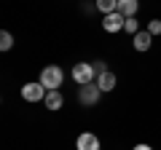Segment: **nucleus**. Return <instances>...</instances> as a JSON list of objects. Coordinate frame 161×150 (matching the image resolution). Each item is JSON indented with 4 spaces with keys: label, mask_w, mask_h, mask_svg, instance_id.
<instances>
[{
    "label": "nucleus",
    "mask_w": 161,
    "mask_h": 150,
    "mask_svg": "<svg viewBox=\"0 0 161 150\" xmlns=\"http://www.w3.org/2000/svg\"><path fill=\"white\" fill-rule=\"evenodd\" d=\"M64 81V72L59 64H48V67H43V72H40V83L48 88V91H57L59 86H62Z\"/></svg>",
    "instance_id": "1"
},
{
    "label": "nucleus",
    "mask_w": 161,
    "mask_h": 150,
    "mask_svg": "<svg viewBox=\"0 0 161 150\" xmlns=\"http://www.w3.org/2000/svg\"><path fill=\"white\" fill-rule=\"evenodd\" d=\"M73 81L78 83V86H86V83H94V81H97L94 64H89V62H78V64H73Z\"/></svg>",
    "instance_id": "2"
},
{
    "label": "nucleus",
    "mask_w": 161,
    "mask_h": 150,
    "mask_svg": "<svg viewBox=\"0 0 161 150\" xmlns=\"http://www.w3.org/2000/svg\"><path fill=\"white\" fill-rule=\"evenodd\" d=\"M99 97H102V88H99L97 83H86V86L78 88V102H80V107H94V104L99 102Z\"/></svg>",
    "instance_id": "3"
},
{
    "label": "nucleus",
    "mask_w": 161,
    "mask_h": 150,
    "mask_svg": "<svg viewBox=\"0 0 161 150\" xmlns=\"http://www.w3.org/2000/svg\"><path fill=\"white\" fill-rule=\"evenodd\" d=\"M48 94V88L43 83H24L22 86V99L24 102H43Z\"/></svg>",
    "instance_id": "4"
},
{
    "label": "nucleus",
    "mask_w": 161,
    "mask_h": 150,
    "mask_svg": "<svg viewBox=\"0 0 161 150\" xmlns=\"http://www.w3.org/2000/svg\"><path fill=\"white\" fill-rule=\"evenodd\" d=\"M75 147L78 150H99V137L92 131H83L78 134V139H75Z\"/></svg>",
    "instance_id": "5"
},
{
    "label": "nucleus",
    "mask_w": 161,
    "mask_h": 150,
    "mask_svg": "<svg viewBox=\"0 0 161 150\" xmlns=\"http://www.w3.org/2000/svg\"><path fill=\"white\" fill-rule=\"evenodd\" d=\"M124 24H126V19L121 16L118 11H115V13H108V16L102 19V27H105V32H118V29H124Z\"/></svg>",
    "instance_id": "6"
},
{
    "label": "nucleus",
    "mask_w": 161,
    "mask_h": 150,
    "mask_svg": "<svg viewBox=\"0 0 161 150\" xmlns=\"http://www.w3.org/2000/svg\"><path fill=\"white\" fill-rule=\"evenodd\" d=\"M140 8V0H118V13L124 19H132Z\"/></svg>",
    "instance_id": "7"
},
{
    "label": "nucleus",
    "mask_w": 161,
    "mask_h": 150,
    "mask_svg": "<svg viewBox=\"0 0 161 150\" xmlns=\"http://www.w3.org/2000/svg\"><path fill=\"white\" fill-rule=\"evenodd\" d=\"M134 48H137V51H148L150 48V43H153V35L148 32V29H140L137 35H134Z\"/></svg>",
    "instance_id": "8"
},
{
    "label": "nucleus",
    "mask_w": 161,
    "mask_h": 150,
    "mask_svg": "<svg viewBox=\"0 0 161 150\" xmlns=\"http://www.w3.org/2000/svg\"><path fill=\"white\" fill-rule=\"evenodd\" d=\"M43 104H46L48 110H62V104H64V97H62V91H48L46 94V99H43Z\"/></svg>",
    "instance_id": "9"
},
{
    "label": "nucleus",
    "mask_w": 161,
    "mask_h": 150,
    "mask_svg": "<svg viewBox=\"0 0 161 150\" xmlns=\"http://www.w3.org/2000/svg\"><path fill=\"white\" fill-rule=\"evenodd\" d=\"M94 83H97V86L102 88V91H113V88H115V75L108 70V72L97 75V81H94Z\"/></svg>",
    "instance_id": "10"
},
{
    "label": "nucleus",
    "mask_w": 161,
    "mask_h": 150,
    "mask_svg": "<svg viewBox=\"0 0 161 150\" xmlns=\"http://www.w3.org/2000/svg\"><path fill=\"white\" fill-rule=\"evenodd\" d=\"M97 8L108 16V13H115L118 11V0H97Z\"/></svg>",
    "instance_id": "11"
},
{
    "label": "nucleus",
    "mask_w": 161,
    "mask_h": 150,
    "mask_svg": "<svg viewBox=\"0 0 161 150\" xmlns=\"http://www.w3.org/2000/svg\"><path fill=\"white\" fill-rule=\"evenodd\" d=\"M11 46H14L11 32H6V29H3V32H0V48H3V51H11Z\"/></svg>",
    "instance_id": "12"
},
{
    "label": "nucleus",
    "mask_w": 161,
    "mask_h": 150,
    "mask_svg": "<svg viewBox=\"0 0 161 150\" xmlns=\"http://www.w3.org/2000/svg\"><path fill=\"white\" fill-rule=\"evenodd\" d=\"M124 29H126L129 35H137V32H140V24H137V19H134V16H132V19H126V24H124Z\"/></svg>",
    "instance_id": "13"
},
{
    "label": "nucleus",
    "mask_w": 161,
    "mask_h": 150,
    "mask_svg": "<svg viewBox=\"0 0 161 150\" xmlns=\"http://www.w3.org/2000/svg\"><path fill=\"white\" fill-rule=\"evenodd\" d=\"M148 32L150 35H161V19H150L148 22Z\"/></svg>",
    "instance_id": "14"
},
{
    "label": "nucleus",
    "mask_w": 161,
    "mask_h": 150,
    "mask_svg": "<svg viewBox=\"0 0 161 150\" xmlns=\"http://www.w3.org/2000/svg\"><path fill=\"white\" fill-rule=\"evenodd\" d=\"M94 72H97V75L108 72V64H105V62H94Z\"/></svg>",
    "instance_id": "15"
},
{
    "label": "nucleus",
    "mask_w": 161,
    "mask_h": 150,
    "mask_svg": "<svg viewBox=\"0 0 161 150\" xmlns=\"http://www.w3.org/2000/svg\"><path fill=\"white\" fill-rule=\"evenodd\" d=\"M132 150H153V147H150V145H134Z\"/></svg>",
    "instance_id": "16"
}]
</instances>
